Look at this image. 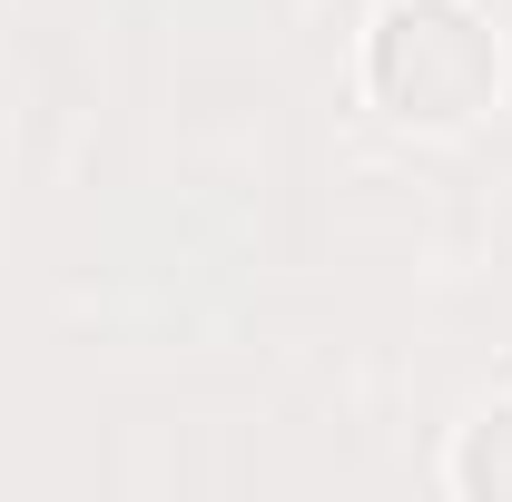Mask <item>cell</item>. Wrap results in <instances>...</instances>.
<instances>
[{"mask_svg":"<svg viewBox=\"0 0 512 502\" xmlns=\"http://www.w3.org/2000/svg\"><path fill=\"white\" fill-rule=\"evenodd\" d=\"M365 89L404 128H473L503 99V40L473 0H384L365 30Z\"/></svg>","mask_w":512,"mask_h":502,"instance_id":"1","label":"cell"},{"mask_svg":"<svg viewBox=\"0 0 512 502\" xmlns=\"http://www.w3.org/2000/svg\"><path fill=\"white\" fill-rule=\"evenodd\" d=\"M453 493H493V502H512V394H493L463 434H453Z\"/></svg>","mask_w":512,"mask_h":502,"instance_id":"2","label":"cell"}]
</instances>
